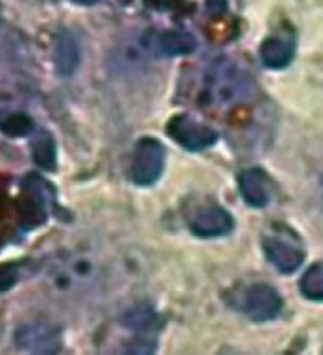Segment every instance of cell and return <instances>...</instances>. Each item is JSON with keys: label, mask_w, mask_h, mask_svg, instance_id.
I'll return each mask as SVG.
<instances>
[{"label": "cell", "mask_w": 323, "mask_h": 355, "mask_svg": "<svg viewBox=\"0 0 323 355\" xmlns=\"http://www.w3.org/2000/svg\"><path fill=\"white\" fill-rule=\"evenodd\" d=\"M255 95V82L246 69L233 59H218L208 67L200 91V106L231 108Z\"/></svg>", "instance_id": "6da1fadb"}, {"label": "cell", "mask_w": 323, "mask_h": 355, "mask_svg": "<svg viewBox=\"0 0 323 355\" xmlns=\"http://www.w3.org/2000/svg\"><path fill=\"white\" fill-rule=\"evenodd\" d=\"M51 187L36 174L25 178L21 185V197L17 202L19 210V221L25 229H36L48 219L49 198H51Z\"/></svg>", "instance_id": "7a4b0ae2"}, {"label": "cell", "mask_w": 323, "mask_h": 355, "mask_svg": "<svg viewBox=\"0 0 323 355\" xmlns=\"http://www.w3.org/2000/svg\"><path fill=\"white\" fill-rule=\"evenodd\" d=\"M165 168V148L155 138H142L134 148L131 178L137 185H152Z\"/></svg>", "instance_id": "3957f363"}, {"label": "cell", "mask_w": 323, "mask_h": 355, "mask_svg": "<svg viewBox=\"0 0 323 355\" xmlns=\"http://www.w3.org/2000/svg\"><path fill=\"white\" fill-rule=\"evenodd\" d=\"M168 137L189 151L208 150L218 142V132L189 116H174L166 125Z\"/></svg>", "instance_id": "277c9868"}, {"label": "cell", "mask_w": 323, "mask_h": 355, "mask_svg": "<svg viewBox=\"0 0 323 355\" xmlns=\"http://www.w3.org/2000/svg\"><path fill=\"white\" fill-rule=\"evenodd\" d=\"M282 297L274 287L267 284H254L244 291L238 308L250 320L270 321L282 312Z\"/></svg>", "instance_id": "5b68a950"}, {"label": "cell", "mask_w": 323, "mask_h": 355, "mask_svg": "<svg viewBox=\"0 0 323 355\" xmlns=\"http://www.w3.org/2000/svg\"><path fill=\"white\" fill-rule=\"evenodd\" d=\"M15 340L23 349L36 354H55L61 348L59 329L48 323H28L17 329Z\"/></svg>", "instance_id": "8992f818"}, {"label": "cell", "mask_w": 323, "mask_h": 355, "mask_svg": "<svg viewBox=\"0 0 323 355\" xmlns=\"http://www.w3.org/2000/svg\"><path fill=\"white\" fill-rule=\"evenodd\" d=\"M263 250L267 253L268 261L280 270V272H295L299 266L303 265L304 252L303 248L291 242V240L278 236V234H268L263 240Z\"/></svg>", "instance_id": "52a82bcc"}, {"label": "cell", "mask_w": 323, "mask_h": 355, "mask_svg": "<svg viewBox=\"0 0 323 355\" xmlns=\"http://www.w3.org/2000/svg\"><path fill=\"white\" fill-rule=\"evenodd\" d=\"M234 221L233 216L218 205L207 206L204 210H200L189 223V229L193 234L202 236V239H213V236H223L227 232L233 231Z\"/></svg>", "instance_id": "ba28073f"}, {"label": "cell", "mask_w": 323, "mask_h": 355, "mask_svg": "<svg viewBox=\"0 0 323 355\" xmlns=\"http://www.w3.org/2000/svg\"><path fill=\"white\" fill-rule=\"evenodd\" d=\"M55 69L57 74L62 78H70L80 67L82 59V49H80V40L74 33L70 31H61L55 42Z\"/></svg>", "instance_id": "9c48e42d"}, {"label": "cell", "mask_w": 323, "mask_h": 355, "mask_svg": "<svg viewBox=\"0 0 323 355\" xmlns=\"http://www.w3.org/2000/svg\"><path fill=\"white\" fill-rule=\"evenodd\" d=\"M238 189L242 198L254 208H265L270 200V189L265 172L259 168H247L238 178Z\"/></svg>", "instance_id": "30bf717a"}, {"label": "cell", "mask_w": 323, "mask_h": 355, "mask_svg": "<svg viewBox=\"0 0 323 355\" xmlns=\"http://www.w3.org/2000/svg\"><path fill=\"white\" fill-rule=\"evenodd\" d=\"M293 53H295V44L283 36H268L259 48L263 64L274 70L286 69L293 61Z\"/></svg>", "instance_id": "8fae6325"}, {"label": "cell", "mask_w": 323, "mask_h": 355, "mask_svg": "<svg viewBox=\"0 0 323 355\" xmlns=\"http://www.w3.org/2000/svg\"><path fill=\"white\" fill-rule=\"evenodd\" d=\"M33 159L35 163L44 168V171H55L57 168V144L55 138L51 137V132L48 130H35L33 137Z\"/></svg>", "instance_id": "7c38bea8"}, {"label": "cell", "mask_w": 323, "mask_h": 355, "mask_svg": "<svg viewBox=\"0 0 323 355\" xmlns=\"http://www.w3.org/2000/svg\"><path fill=\"white\" fill-rule=\"evenodd\" d=\"M159 53L168 55V57H178V55H189L197 49L195 36L184 31H168L157 38Z\"/></svg>", "instance_id": "4fadbf2b"}, {"label": "cell", "mask_w": 323, "mask_h": 355, "mask_svg": "<svg viewBox=\"0 0 323 355\" xmlns=\"http://www.w3.org/2000/svg\"><path fill=\"white\" fill-rule=\"evenodd\" d=\"M123 323L127 325V329H132V331H137L140 335L150 336L153 329L157 327L159 320L153 310L146 306H138L123 315Z\"/></svg>", "instance_id": "5bb4252c"}, {"label": "cell", "mask_w": 323, "mask_h": 355, "mask_svg": "<svg viewBox=\"0 0 323 355\" xmlns=\"http://www.w3.org/2000/svg\"><path fill=\"white\" fill-rule=\"evenodd\" d=\"M0 130L6 135V137H28V135H35V121L27 116V114H10L2 121H0Z\"/></svg>", "instance_id": "9a60e30c"}, {"label": "cell", "mask_w": 323, "mask_h": 355, "mask_svg": "<svg viewBox=\"0 0 323 355\" xmlns=\"http://www.w3.org/2000/svg\"><path fill=\"white\" fill-rule=\"evenodd\" d=\"M301 291L312 301H323V265H312L301 278Z\"/></svg>", "instance_id": "2e32d148"}, {"label": "cell", "mask_w": 323, "mask_h": 355, "mask_svg": "<svg viewBox=\"0 0 323 355\" xmlns=\"http://www.w3.org/2000/svg\"><path fill=\"white\" fill-rule=\"evenodd\" d=\"M17 284V268L14 265H0V293Z\"/></svg>", "instance_id": "e0dca14e"}, {"label": "cell", "mask_w": 323, "mask_h": 355, "mask_svg": "<svg viewBox=\"0 0 323 355\" xmlns=\"http://www.w3.org/2000/svg\"><path fill=\"white\" fill-rule=\"evenodd\" d=\"M72 2H78V4H85V6H89V4H95L98 0H72Z\"/></svg>", "instance_id": "ac0fdd59"}, {"label": "cell", "mask_w": 323, "mask_h": 355, "mask_svg": "<svg viewBox=\"0 0 323 355\" xmlns=\"http://www.w3.org/2000/svg\"><path fill=\"white\" fill-rule=\"evenodd\" d=\"M0 210H2V200H0Z\"/></svg>", "instance_id": "d6986e66"}]
</instances>
